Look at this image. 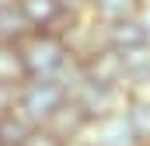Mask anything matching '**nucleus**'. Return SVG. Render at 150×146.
I'll return each mask as SVG.
<instances>
[{"label":"nucleus","mask_w":150,"mask_h":146,"mask_svg":"<svg viewBox=\"0 0 150 146\" xmlns=\"http://www.w3.org/2000/svg\"><path fill=\"white\" fill-rule=\"evenodd\" d=\"M59 7H63L70 18H80V14H87V0H59Z\"/></svg>","instance_id":"15"},{"label":"nucleus","mask_w":150,"mask_h":146,"mask_svg":"<svg viewBox=\"0 0 150 146\" xmlns=\"http://www.w3.org/2000/svg\"><path fill=\"white\" fill-rule=\"evenodd\" d=\"M25 21L32 25V32H59L70 14L59 7V0H18Z\"/></svg>","instance_id":"6"},{"label":"nucleus","mask_w":150,"mask_h":146,"mask_svg":"<svg viewBox=\"0 0 150 146\" xmlns=\"http://www.w3.org/2000/svg\"><path fill=\"white\" fill-rule=\"evenodd\" d=\"M143 0H87V14L101 25H115L126 18H136Z\"/></svg>","instance_id":"11"},{"label":"nucleus","mask_w":150,"mask_h":146,"mask_svg":"<svg viewBox=\"0 0 150 146\" xmlns=\"http://www.w3.org/2000/svg\"><path fill=\"white\" fill-rule=\"evenodd\" d=\"M32 129H35V125H32L18 108L0 111V146H21L25 139H28Z\"/></svg>","instance_id":"12"},{"label":"nucleus","mask_w":150,"mask_h":146,"mask_svg":"<svg viewBox=\"0 0 150 146\" xmlns=\"http://www.w3.org/2000/svg\"><path fill=\"white\" fill-rule=\"evenodd\" d=\"M25 80H28V70H25L18 42H0V87L18 91Z\"/></svg>","instance_id":"10"},{"label":"nucleus","mask_w":150,"mask_h":146,"mask_svg":"<svg viewBox=\"0 0 150 146\" xmlns=\"http://www.w3.org/2000/svg\"><path fill=\"white\" fill-rule=\"evenodd\" d=\"M84 143L87 146H147L136 132H133V125L126 122L122 111L105 115V118H94V122L87 125V132H84Z\"/></svg>","instance_id":"4"},{"label":"nucleus","mask_w":150,"mask_h":146,"mask_svg":"<svg viewBox=\"0 0 150 146\" xmlns=\"http://www.w3.org/2000/svg\"><path fill=\"white\" fill-rule=\"evenodd\" d=\"M28 80H56V73L70 63V49L59 32H28L18 42Z\"/></svg>","instance_id":"1"},{"label":"nucleus","mask_w":150,"mask_h":146,"mask_svg":"<svg viewBox=\"0 0 150 146\" xmlns=\"http://www.w3.org/2000/svg\"><path fill=\"white\" fill-rule=\"evenodd\" d=\"M70 101H77L80 111L94 122V118H105V115H115V111L126 108V87H108V84L80 80L70 91Z\"/></svg>","instance_id":"3"},{"label":"nucleus","mask_w":150,"mask_h":146,"mask_svg":"<svg viewBox=\"0 0 150 146\" xmlns=\"http://www.w3.org/2000/svg\"><path fill=\"white\" fill-rule=\"evenodd\" d=\"M136 21L143 25V32H147V42H150V0H143V7H140V14H136Z\"/></svg>","instance_id":"16"},{"label":"nucleus","mask_w":150,"mask_h":146,"mask_svg":"<svg viewBox=\"0 0 150 146\" xmlns=\"http://www.w3.org/2000/svg\"><path fill=\"white\" fill-rule=\"evenodd\" d=\"M21 146H67V139H59V136H56L49 125H35Z\"/></svg>","instance_id":"14"},{"label":"nucleus","mask_w":150,"mask_h":146,"mask_svg":"<svg viewBox=\"0 0 150 146\" xmlns=\"http://www.w3.org/2000/svg\"><path fill=\"white\" fill-rule=\"evenodd\" d=\"M63 101H67V91L56 80H25L18 87V94H14V108L32 125H45Z\"/></svg>","instance_id":"2"},{"label":"nucleus","mask_w":150,"mask_h":146,"mask_svg":"<svg viewBox=\"0 0 150 146\" xmlns=\"http://www.w3.org/2000/svg\"><path fill=\"white\" fill-rule=\"evenodd\" d=\"M80 63V73H84V80H94V84H108V87H126V70H122V56L115 52V49H98V52H91V56H84V59H77Z\"/></svg>","instance_id":"5"},{"label":"nucleus","mask_w":150,"mask_h":146,"mask_svg":"<svg viewBox=\"0 0 150 146\" xmlns=\"http://www.w3.org/2000/svg\"><path fill=\"white\" fill-rule=\"evenodd\" d=\"M126 122L133 125V132L150 146V91H126Z\"/></svg>","instance_id":"9"},{"label":"nucleus","mask_w":150,"mask_h":146,"mask_svg":"<svg viewBox=\"0 0 150 146\" xmlns=\"http://www.w3.org/2000/svg\"><path fill=\"white\" fill-rule=\"evenodd\" d=\"M45 125H49V129H52V132H56L59 139L74 143V139H84V132H87L91 118H87V115L80 111V105H77V101H70V98H67V101H63L59 108L52 111V118H49Z\"/></svg>","instance_id":"7"},{"label":"nucleus","mask_w":150,"mask_h":146,"mask_svg":"<svg viewBox=\"0 0 150 146\" xmlns=\"http://www.w3.org/2000/svg\"><path fill=\"white\" fill-rule=\"evenodd\" d=\"M28 32H32V25L25 21L18 0L7 4V7H0V42H21Z\"/></svg>","instance_id":"13"},{"label":"nucleus","mask_w":150,"mask_h":146,"mask_svg":"<svg viewBox=\"0 0 150 146\" xmlns=\"http://www.w3.org/2000/svg\"><path fill=\"white\" fill-rule=\"evenodd\" d=\"M7 4H14V0H0V7H7Z\"/></svg>","instance_id":"17"},{"label":"nucleus","mask_w":150,"mask_h":146,"mask_svg":"<svg viewBox=\"0 0 150 146\" xmlns=\"http://www.w3.org/2000/svg\"><path fill=\"white\" fill-rule=\"evenodd\" d=\"M105 45L115 49V52H133V49H143L150 45L147 32L136 18H126V21H115V25H105Z\"/></svg>","instance_id":"8"}]
</instances>
